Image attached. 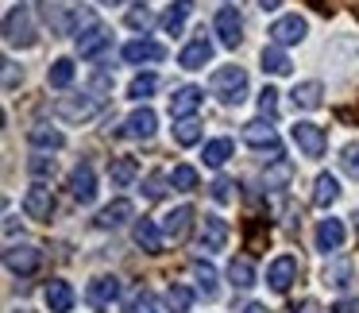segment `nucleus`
Listing matches in <instances>:
<instances>
[{
	"instance_id": "nucleus-53",
	"label": "nucleus",
	"mask_w": 359,
	"mask_h": 313,
	"mask_svg": "<svg viewBox=\"0 0 359 313\" xmlns=\"http://www.w3.org/2000/svg\"><path fill=\"white\" fill-rule=\"evenodd\" d=\"M143 313H151V309H143Z\"/></svg>"
},
{
	"instance_id": "nucleus-24",
	"label": "nucleus",
	"mask_w": 359,
	"mask_h": 313,
	"mask_svg": "<svg viewBox=\"0 0 359 313\" xmlns=\"http://www.w3.org/2000/svg\"><path fill=\"white\" fill-rule=\"evenodd\" d=\"M27 143L39 147V151H62L66 135L58 132V128H50V124H35V128H27Z\"/></svg>"
},
{
	"instance_id": "nucleus-9",
	"label": "nucleus",
	"mask_w": 359,
	"mask_h": 313,
	"mask_svg": "<svg viewBox=\"0 0 359 313\" xmlns=\"http://www.w3.org/2000/svg\"><path fill=\"white\" fill-rule=\"evenodd\" d=\"M297 274H302V263H297L294 255H278L271 267H266V286H271L274 294H286V290L297 282Z\"/></svg>"
},
{
	"instance_id": "nucleus-27",
	"label": "nucleus",
	"mask_w": 359,
	"mask_h": 313,
	"mask_svg": "<svg viewBox=\"0 0 359 313\" xmlns=\"http://www.w3.org/2000/svg\"><path fill=\"white\" fill-rule=\"evenodd\" d=\"M135 178H140V163H135L132 155L112 159V166H109V182H112V186H116V189H128Z\"/></svg>"
},
{
	"instance_id": "nucleus-1",
	"label": "nucleus",
	"mask_w": 359,
	"mask_h": 313,
	"mask_svg": "<svg viewBox=\"0 0 359 313\" xmlns=\"http://www.w3.org/2000/svg\"><path fill=\"white\" fill-rule=\"evenodd\" d=\"M212 93L220 97V105H243L248 101V70L243 66H220L212 74Z\"/></svg>"
},
{
	"instance_id": "nucleus-23",
	"label": "nucleus",
	"mask_w": 359,
	"mask_h": 313,
	"mask_svg": "<svg viewBox=\"0 0 359 313\" xmlns=\"http://www.w3.org/2000/svg\"><path fill=\"white\" fill-rule=\"evenodd\" d=\"M109 47H112V32H109L104 24L93 27L89 35H81V39H78V55H81V58H101Z\"/></svg>"
},
{
	"instance_id": "nucleus-31",
	"label": "nucleus",
	"mask_w": 359,
	"mask_h": 313,
	"mask_svg": "<svg viewBox=\"0 0 359 313\" xmlns=\"http://www.w3.org/2000/svg\"><path fill=\"white\" fill-rule=\"evenodd\" d=\"M194 279H197V290H201L205 298H217L220 286H217V267L209 263V259H194Z\"/></svg>"
},
{
	"instance_id": "nucleus-21",
	"label": "nucleus",
	"mask_w": 359,
	"mask_h": 313,
	"mask_svg": "<svg viewBox=\"0 0 359 313\" xmlns=\"http://www.w3.org/2000/svg\"><path fill=\"white\" fill-rule=\"evenodd\" d=\"M132 217H135V205L128 201V197H116L112 205H104V209L97 213V228H120V225H128Z\"/></svg>"
},
{
	"instance_id": "nucleus-43",
	"label": "nucleus",
	"mask_w": 359,
	"mask_h": 313,
	"mask_svg": "<svg viewBox=\"0 0 359 313\" xmlns=\"http://www.w3.org/2000/svg\"><path fill=\"white\" fill-rule=\"evenodd\" d=\"M27 171H32V178H50V174H55V159L50 155H35L32 163H27Z\"/></svg>"
},
{
	"instance_id": "nucleus-52",
	"label": "nucleus",
	"mask_w": 359,
	"mask_h": 313,
	"mask_svg": "<svg viewBox=\"0 0 359 313\" xmlns=\"http://www.w3.org/2000/svg\"><path fill=\"white\" fill-rule=\"evenodd\" d=\"M351 220H355V232H359V209H355V217H351Z\"/></svg>"
},
{
	"instance_id": "nucleus-40",
	"label": "nucleus",
	"mask_w": 359,
	"mask_h": 313,
	"mask_svg": "<svg viewBox=\"0 0 359 313\" xmlns=\"http://www.w3.org/2000/svg\"><path fill=\"white\" fill-rule=\"evenodd\" d=\"M93 27H101V24H97V16H93V8H78V12L70 16V35H74V39L89 35Z\"/></svg>"
},
{
	"instance_id": "nucleus-47",
	"label": "nucleus",
	"mask_w": 359,
	"mask_h": 313,
	"mask_svg": "<svg viewBox=\"0 0 359 313\" xmlns=\"http://www.w3.org/2000/svg\"><path fill=\"white\" fill-rule=\"evenodd\" d=\"M0 66H4V89L12 93V89H16L20 81H24V70H16V62H8V58H4Z\"/></svg>"
},
{
	"instance_id": "nucleus-12",
	"label": "nucleus",
	"mask_w": 359,
	"mask_h": 313,
	"mask_svg": "<svg viewBox=\"0 0 359 313\" xmlns=\"http://www.w3.org/2000/svg\"><path fill=\"white\" fill-rule=\"evenodd\" d=\"M212 27H217L220 43H224L228 51H236L243 43V20H240V12H236V8H220L217 20H212Z\"/></svg>"
},
{
	"instance_id": "nucleus-36",
	"label": "nucleus",
	"mask_w": 359,
	"mask_h": 313,
	"mask_svg": "<svg viewBox=\"0 0 359 313\" xmlns=\"http://www.w3.org/2000/svg\"><path fill=\"white\" fill-rule=\"evenodd\" d=\"M70 81H74V62H70V58H55L50 70H47V86L50 89H66Z\"/></svg>"
},
{
	"instance_id": "nucleus-2",
	"label": "nucleus",
	"mask_w": 359,
	"mask_h": 313,
	"mask_svg": "<svg viewBox=\"0 0 359 313\" xmlns=\"http://www.w3.org/2000/svg\"><path fill=\"white\" fill-rule=\"evenodd\" d=\"M4 43H8V47H20V51H27V47L39 43L35 24H32V12L27 8H12L8 16H4Z\"/></svg>"
},
{
	"instance_id": "nucleus-18",
	"label": "nucleus",
	"mask_w": 359,
	"mask_h": 313,
	"mask_svg": "<svg viewBox=\"0 0 359 313\" xmlns=\"http://www.w3.org/2000/svg\"><path fill=\"white\" fill-rule=\"evenodd\" d=\"M43 302H47L50 313H70L74 302H78V294H74L70 282L55 279V282H47V290H43Z\"/></svg>"
},
{
	"instance_id": "nucleus-6",
	"label": "nucleus",
	"mask_w": 359,
	"mask_h": 313,
	"mask_svg": "<svg viewBox=\"0 0 359 313\" xmlns=\"http://www.w3.org/2000/svg\"><path fill=\"white\" fill-rule=\"evenodd\" d=\"M266 35H271L274 47H294V43H302L305 35H309V24H305V16L290 12V16H278V20H274Z\"/></svg>"
},
{
	"instance_id": "nucleus-3",
	"label": "nucleus",
	"mask_w": 359,
	"mask_h": 313,
	"mask_svg": "<svg viewBox=\"0 0 359 313\" xmlns=\"http://www.w3.org/2000/svg\"><path fill=\"white\" fill-rule=\"evenodd\" d=\"M120 290H124V282H120L116 274H97V279L89 282V290H86L89 309H97V313L112 309V302H120Z\"/></svg>"
},
{
	"instance_id": "nucleus-41",
	"label": "nucleus",
	"mask_w": 359,
	"mask_h": 313,
	"mask_svg": "<svg viewBox=\"0 0 359 313\" xmlns=\"http://www.w3.org/2000/svg\"><path fill=\"white\" fill-rule=\"evenodd\" d=\"M348 282H351V263H348V259H340V263L325 267V286H332V290H344Z\"/></svg>"
},
{
	"instance_id": "nucleus-44",
	"label": "nucleus",
	"mask_w": 359,
	"mask_h": 313,
	"mask_svg": "<svg viewBox=\"0 0 359 313\" xmlns=\"http://www.w3.org/2000/svg\"><path fill=\"white\" fill-rule=\"evenodd\" d=\"M259 112H263L266 120H271V116H278V89H271V86H266L263 93H259Z\"/></svg>"
},
{
	"instance_id": "nucleus-29",
	"label": "nucleus",
	"mask_w": 359,
	"mask_h": 313,
	"mask_svg": "<svg viewBox=\"0 0 359 313\" xmlns=\"http://www.w3.org/2000/svg\"><path fill=\"white\" fill-rule=\"evenodd\" d=\"M263 182H266V189L290 186V182H294V163H290V159H271V166L263 171Z\"/></svg>"
},
{
	"instance_id": "nucleus-22",
	"label": "nucleus",
	"mask_w": 359,
	"mask_h": 313,
	"mask_svg": "<svg viewBox=\"0 0 359 313\" xmlns=\"http://www.w3.org/2000/svg\"><path fill=\"white\" fill-rule=\"evenodd\" d=\"M313 240H317V251H325V255L328 251H340L344 248V225L336 217H325L317 225V236H313Z\"/></svg>"
},
{
	"instance_id": "nucleus-15",
	"label": "nucleus",
	"mask_w": 359,
	"mask_h": 313,
	"mask_svg": "<svg viewBox=\"0 0 359 313\" xmlns=\"http://www.w3.org/2000/svg\"><path fill=\"white\" fill-rule=\"evenodd\" d=\"M70 194H74V201H78V205H93V197H97V174H93V166H89V163L74 166Z\"/></svg>"
},
{
	"instance_id": "nucleus-34",
	"label": "nucleus",
	"mask_w": 359,
	"mask_h": 313,
	"mask_svg": "<svg viewBox=\"0 0 359 313\" xmlns=\"http://www.w3.org/2000/svg\"><path fill=\"white\" fill-rule=\"evenodd\" d=\"M228 279H232L236 290L255 286V267H251V259H232V263H228Z\"/></svg>"
},
{
	"instance_id": "nucleus-51",
	"label": "nucleus",
	"mask_w": 359,
	"mask_h": 313,
	"mask_svg": "<svg viewBox=\"0 0 359 313\" xmlns=\"http://www.w3.org/2000/svg\"><path fill=\"white\" fill-rule=\"evenodd\" d=\"M97 4H120V0H97Z\"/></svg>"
},
{
	"instance_id": "nucleus-37",
	"label": "nucleus",
	"mask_w": 359,
	"mask_h": 313,
	"mask_svg": "<svg viewBox=\"0 0 359 313\" xmlns=\"http://www.w3.org/2000/svg\"><path fill=\"white\" fill-rule=\"evenodd\" d=\"M155 89H158V74H135L132 86H128V97H132V101H147Z\"/></svg>"
},
{
	"instance_id": "nucleus-25",
	"label": "nucleus",
	"mask_w": 359,
	"mask_h": 313,
	"mask_svg": "<svg viewBox=\"0 0 359 313\" xmlns=\"http://www.w3.org/2000/svg\"><path fill=\"white\" fill-rule=\"evenodd\" d=\"M259 66H263V74H274V78H286L290 70H294V62H290L286 47H263V55H259Z\"/></svg>"
},
{
	"instance_id": "nucleus-38",
	"label": "nucleus",
	"mask_w": 359,
	"mask_h": 313,
	"mask_svg": "<svg viewBox=\"0 0 359 313\" xmlns=\"http://www.w3.org/2000/svg\"><path fill=\"white\" fill-rule=\"evenodd\" d=\"M170 186L182 189V194H194V189H197V171L189 163L174 166V171H170Z\"/></svg>"
},
{
	"instance_id": "nucleus-5",
	"label": "nucleus",
	"mask_w": 359,
	"mask_h": 313,
	"mask_svg": "<svg viewBox=\"0 0 359 313\" xmlns=\"http://www.w3.org/2000/svg\"><path fill=\"white\" fill-rule=\"evenodd\" d=\"M101 101H104V97H97V93L62 97V101L55 105V112H58L62 120H70V124H81V120H93L97 112H101Z\"/></svg>"
},
{
	"instance_id": "nucleus-20",
	"label": "nucleus",
	"mask_w": 359,
	"mask_h": 313,
	"mask_svg": "<svg viewBox=\"0 0 359 313\" xmlns=\"http://www.w3.org/2000/svg\"><path fill=\"white\" fill-rule=\"evenodd\" d=\"M201 248L205 251H224L228 248V220L224 217H205L201 220Z\"/></svg>"
},
{
	"instance_id": "nucleus-7",
	"label": "nucleus",
	"mask_w": 359,
	"mask_h": 313,
	"mask_svg": "<svg viewBox=\"0 0 359 313\" xmlns=\"http://www.w3.org/2000/svg\"><path fill=\"white\" fill-rule=\"evenodd\" d=\"M243 143L255 151H266L271 159H282V143H278V132H274L266 120H251V124H243Z\"/></svg>"
},
{
	"instance_id": "nucleus-50",
	"label": "nucleus",
	"mask_w": 359,
	"mask_h": 313,
	"mask_svg": "<svg viewBox=\"0 0 359 313\" xmlns=\"http://www.w3.org/2000/svg\"><path fill=\"white\" fill-rule=\"evenodd\" d=\"M243 313H271V309H266L263 302H251V305H248V309H243Z\"/></svg>"
},
{
	"instance_id": "nucleus-4",
	"label": "nucleus",
	"mask_w": 359,
	"mask_h": 313,
	"mask_svg": "<svg viewBox=\"0 0 359 313\" xmlns=\"http://www.w3.org/2000/svg\"><path fill=\"white\" fill-rule=\"evenodd\" d=\"M290 140L297 143V147L305 151V159H320L328 151V135L320 124H309V120H297L294 128H290Z\"/></svg>"
},
{
	"instance_id": "nucleus-45",
	"label": "nucleus",
	"mask_w": 359,
	"mask_h": 313,
	"mask_svg": "<svg viewBox=\"0 0 359 313\" xmlns=\"http://www.w3.org/2000/svg\"><path fill=\"white\" fill-rule=\"evenodd\" d=\"M232 189H236V182H232V178H217V182L209 186V194H212V201L228 205V201H232Z\"/></svg>"
},
{
	"instance_id": "nucleus-39",
	"label": "nucleus",
	"mask_w": 359,
	"mask_h": 313,
	"mask_svg": "<svg viewBox=\"0 0 359 313\" xmlns=\"http://www.w3.org/2000/svg\"><path fill=\"white\" fill-rule=\"evenodd\" d=\"M128 27L147 35L151 27H155V12H151L147 4H135V8H128Z\"/></svg>"
},
{
	"instance_id": "nucleus-17",
	"label": "nucleus",
	"mask_w": 359,
	"mask_h": 313,
	"mask_svg": "<svg viewBox=\"0 0 359 313\" xmlns=\"http://www.w3.org/2000/svg\"><path fill=\"white\" fill-rule=\"evenodd\" d=\"M194 217H197L194 205H178V209H170V213L163 217V236H166V240H174V244L186 240V232H189V225H194Z\"/></svg>"
},
{
	"instance_id": "nucleus-32",
	"label": "nucleus",
	"mask_w": 359,
	"mask_h": 313,
	"mask_svg": "<svg viewBox=\"0 0 359 313\" xmlns=\"http://www.w3.org/2000/svg\"><path fill=\"white\" fill-rule=\"evenodd\" d=\"M189 12H194V0H174L170 8L163 12V27H166L170 35H178L182 27H186V16H189Z\"/></svg>"
},
{
	"instance_id": "nucleus-16",
	"label": "nucleus",
	"mask_w": 359,
	"mask_h": 313,
	"mask_svg": "<svg viewBox=\"0 0 359 313\" xmlns=\"http://www.w3.org/2000/svg\"><path fill=\"white\" fill-rule=\"evenodd\" d=\"M158 128V116L155 109H147V105H140V109L132 112V116L124 120V128H120V135H132V140H151Z\"/></svg>"
},
{
	"instance_id": "nucleus-35",
	"label": "nucleus",
	"mask_w": 359,
	"mask_h": 313,
	"mask_svg": "<svg viewBox=\"0 0 359 313\" xmlns=\"http://www.w3.org/2000/svg\"><path fill=\"white\" fill-rule=\"evenodd\" d=\"M189 305H194V290L182 286V282H170V286H166V309L170 313H189Z\"/></svg>"
},
{
	"instance_id": "nucleus-49",
	"label": "nucleus",
	"mask_w": 359,
	"mask_h": 313,
	"mask_svg": "<svg viewBox=\"0 0 359 313\" xmlns=\"http://www.w3.org/2000/svg\"><path fill=\"white\" fill-rule=\"evenodd\" d=\"M259 8H263V12H274V8H282V0H259Z\"/></svg>"
},
{
	"instance_id": "nucleus-48",
	"label": "nucleus",
	"mask_w": 359,
	"mask_h": 313,
	"mask_svg": "<svg viewBox=\"0 0 359 313\" xmlns=\"http://www.w3.org/2000/svg\"><path fill=\"white\" fill-rule=\"evenodd\" d=\"M332 313H359V298H340L332 305Z\"/></svg>"
},
{
	"instance_id": "nucleus-13",
	"label": "nucleus",
	"mask_w": 359,
	"mask_h": 313,
	"mask_svg": "<svg viewBox=\"0 0 359 313\" xmlns=\"http://www.w3.org/2000/svg\"><path fill=\"white\" fill-rule=\"evenodd\" d=\"M201 101H205V89L201 86H178V89H174V97H170V116L174 120H189L197 109H201Z\"/></svg>"
},
{
	"instance_id": "nucleus-10",
	"label": "nucleus",
	"mask_w": 359,
	"mask_h": 313,
	"mask_svg": "<svg viewBox=\"0 0 359 313\" xmlns=\"http://www.w3.org/2000/svg\"><path fill=\"white\" fill-rule=\"evenodd\" d=\"M24 213H27V220H50V213H55V194H50L47 182H35L24 194Z\"/></svg>"
},
{
	"instance_id": "nucleus-42",
	"label": "nucleus",
	"mask_w": 359,
	"mask_h": 313,
	"mask_svg": "<svg viewBox=\"0 0 359 313\" xmlns=\"http://www.w3.org/2000/svg\"><path fill=\"white\" fill-rule=\"evenodd\" d=\"M340 166H344V171H348L355 182H359V143H348V147L340 151Z\"/></svg>"
},
{
	"instance_id": "nucleus-46",
	"label": "nucleus",
	"mask_w": 359,
	"mask_h": 313,
	"mask_svg": "<svg viewBox=\"0 0 359 313\" xmlns=\"http://www.w3.org/2000/svg\"><path fill=\"white\" fill-rule=\"evenodd\" d=\"M166 182H170V178H163V174H151V178L143 182V194H147L151 201H158V197L166 194Z\"/></svg>"
},
{
	"instance_id": "nucleus-33",
	"label": "nucleus",
	"mask_w": 359,
	"mask_h": 313,
	"mask_svg": "<svg viewBox=\"0 0 359 313\" xmlns=\"http://www.w3.org/2000/svg\"><path fill=\"white\" fill-rule=\"evenodd\" d=\"M174 143H178V147H194V143H201V120L197 116L174 120Z\"/></svg>"
},
{
	"instance_id": "nucleus-14",
	"label": "nucleus",
	"mask_w": 359,
	"mask_h": 313,
	"mask_svg": "<svg viewBox=\"0 0 359 313\" xmlns=\"http://www.w3.org/2000/svg\"><path fill=\"white\" fill-rule=\"evenodd\" d=\"M209 58H212V43H209V35H194V39L182 47V55H178V66L182 70H201V66H209Z\"/></svg>"
},
{
	"instance_id": "nucleus-28",
	"label": "nucleus",
	"mask_w": 359,
	"mask_h": 313,
	"mask_svg": "<svg viewBox=\"0 0 359 313\" xmlns=\"http://www.w3.org/2000/svg\"><path fill=\"white\" fill-rule=\"evenodd\" d=\"M232 151H236V143L228 140V135H220V140H209L205 143V151H201V159H205V166H212V171H220V166L232 159Z\"/></svg>"
},
{
	"instance_id": "nucleus-30",
	"label": "nucleus",
	"mask_w": 359,
	"mask_h": 313,
	"mask_svg": "<svg viewBox=\"0 0 359 313\" xmlns=\"http://www.w3.org/2000/svg\"><path fill=\"white\" fill-rule=\"evenodd\" d=\"M336 197H340V182H336L332 174H317V182H313V205H317V209H328Z\"/></svg>"
},
{
	"instance_id": "nucleus-19",
	"label": "nucleus",
	"mask_w": 359,
	"mask_h": 313,
	"mask_svg": "<svg viewBox=\"0 0 359 313\" xmlns=\"http://www.w3.org/2000/svg\"><path fill=\"white\" fill-rule=\"evenodd\" d=\"M290 101H294V109H305V112H313V109H320V101H325V81H297L294 86V93H290Z\"/></svg>"
},
{
	"instance_id": "nucleus-26",
	"label": "nucleus",
	"mask_w": 359,
	"mask_h": 313,
	"mask_svg": "<svg viewBox=\"0 0 359 313\" xmlns=\"http://www.w3.org/2000/svg\"><path fill=\"white\" fill-rule=\"evenodd\" d=\"M132 240L140 244L143 251H151V255H155V251H163V228L155 225V220H135V228H132Z\"/></svg>"
},
{
	"instance_id": "nucleus-8",
	"label": "nucleus",
	"mask_w": 359,
	"mask_h": 313,
	"mask_svg": "<svg viewBox=\"0 0 359 313\" xmlns=\"http://www.w3.org/2000/svg\"><path fill=\"white\" fill-rule=\"evenodd\" d=\"M39 263H43V251L39 248H32V244H12L8 251H4V267H8L12 274H35L39 271Z\"/></svg>"
},
{
	"instance_id": "nucleus-11",
	"label": "nucleus",
	"mask_w": 359,
	"mask_h": 313,
	"mask_svg": "<svg viewBox=\"0 0 359 313\" xmlns=\"http://www.w3.org/2000/svg\"><path fill=\"white\" fill-rule=\"evenodd\" d=\"M120 58H124V62H132V66L163 62V58H166V47H163V43H155V39H132V43H124Z\"/></svg>"
}]
</instances>
